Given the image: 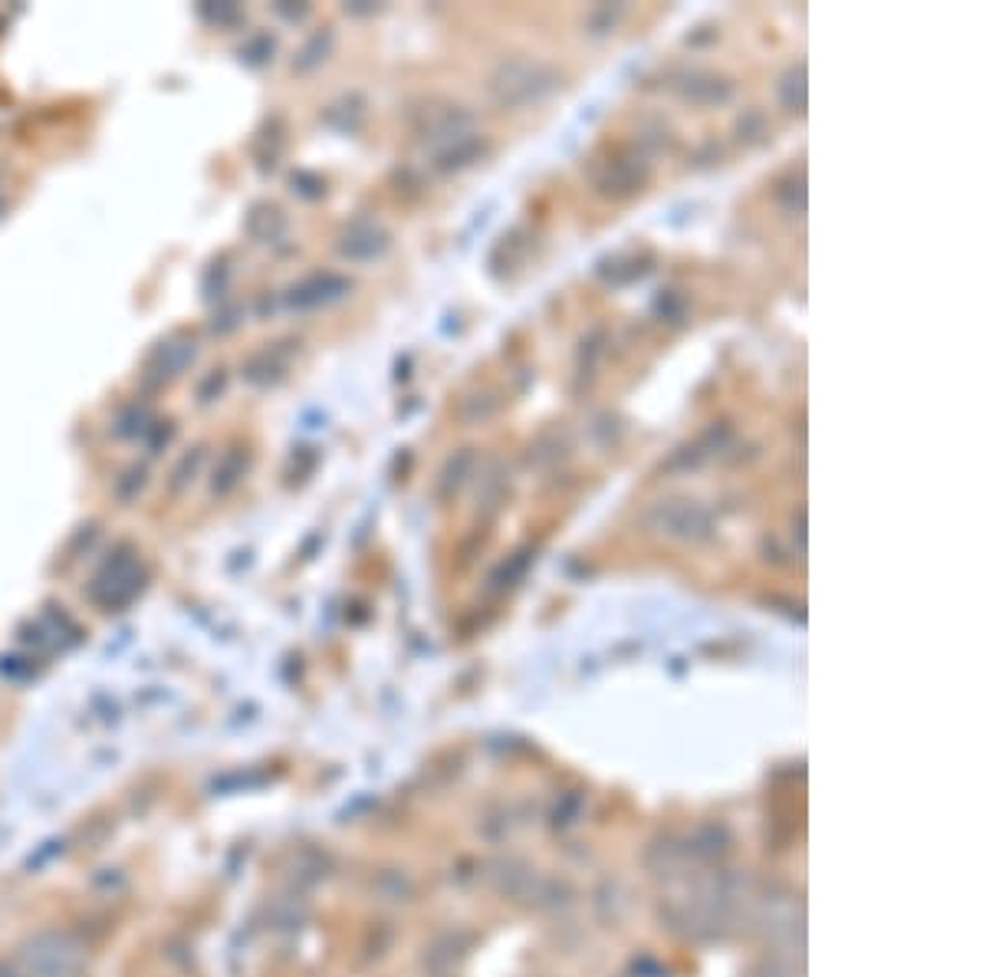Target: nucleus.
<instances>
[{
	"label": "nucleus",
	"mask_w": 986,
	"mask_h": 977,
	"mask_svg": "<svg viewBox=\"0 0 986 977\" xmlns=\"http://www.w3.org/2000/svg\"><path fill=\"white\" fill-rule=\"evenodd\" d=\"M562 86V73L533 57H510L487 76V96L500 109H526L549 99Z\"/></svg>",
	"instance_id": "1"
},
{
	"label": "nucleus",
	"mask_w": 986,
	"mask_h": 977,
	"mask_svg": "<svg viewBox=\"0 0 986 977\" xmlns=\"http://www.w3.org/2000/svg\"><path fill=\"white\" fill-rule=\"evenodd\" d=\"M652 155L638 145H629V148H612L609 155H596L588 161L585 174L592 181V188H596L602 198H612V202H622V198H632L635 191H642V184L648 181L652 174Z\"/></svg>",
	"instance_id": "2"
},
{
	"label": "nucleus",
	"mask_w": 986,
	"mask_h": 977,
	"mask_svg": "<svg viewBox=\"0 0 986 977\" xmlns=\"http://www.w3.org/2000/svg\"><path fill=\"white\" fill-rule=\"evenodd\" d=\"M642 527L678 540V543H704L714 536V517L704 504L691 500V497H668V500H655L645 514H642Z\"/></svg>",
	"instance_id": "3"
},
{
	"label": "nucleus",
	"mask_w": 986,
	"mask_h": 977,
	"mask_svg": "<svg viewBox=\"0 0 986 977\" xmlns=\"http://www.w3.org/2000/svg\"><path fill=\"white\" fill-rule=\"evenodd\" d=\"M671 93L691 106H727L733 99V83L714 70H681L671 76Z\"/></svg>",
	"instance_id": "4"
},
{
	"label": "nucleus",
	"mask_w": 986,
	"mask_h": 977,
	"mask_svg": "<svg viewBox=\"0 0 986 977\" xmlns=\"http://www.w3.org/2000/svg\"><path fill=\"white\" fill-rule=\"evenodd\" d=\"M779 106L786 112H803L806 109V63H793L776 83Z\"/></svg>",
	"instance_id": "5"
},
{
	"label": "nucleus",
	"mask_w": 986,
	"mask_h": 977,
	"mask_svg": "<svg viewBox=\"0 0 986 977\" xmlns=\"http://www.w3.org/2000/svg\"><path fill=\"white\" fill-rule=\"evenodd\" d=\"M487 152V138L484 135H467V138H461V142H454V145H448L445 152H441V158H438V168L441 171H458V168H467V165H474L480 155Z\"/></svg>",
	"instance_id": "6"
},
{
	"label": "nucleus",
	"mask_w": 986,
	"mask_h": 977,
	"mask_svg": "<svg viewBox=\"0 0 986 977\" xmlns=\"http://www.w3.org/2000/svg\"><path fill=\"white\" fill-rule=\"evenodd\" d=\"M776 202L782 205L786 215H803L806 212V174H789L776 188Z\"/></svg>",
	"instance_id": "7"
},
{
	"label": "nucleus",
	"mask_w": 986,
	"mask_h": 977,
	"mask_svg": "<svg viewBox=\"0 0 986 977\" xmlns=\"http://www.w3.org/2000/svg\"><path fill=\"white\" fill-rule=\"evenodd\" d=\"M737 135H740V142H759L766 135V116L759 109H746L737 119Z\"/></svg>",
	"instance_id": "8"
},
{
	"label": "nucleus",
	"mask_w": 986,
	"mask_h": 977,
	"mask_svg": "<svg viewBox=\"0 0 986 977\" xmlns=\"http://www.w3.org/2000/svg\"><path fill=\"white\" fill-rule=\"evenodd\" d=\"M471 468H474V451H471V448H464V451L458 455V465H454V461H448V471H445V491H451V487L458 491V487H461V481H464L461 474H467Z\"/></svg>",
	"instance_id": "9"
},
{
	"label": "nucleus",
	"mask_w": 986,
	"mask_h": 977,
	"mask_svg": "<svg viewBox=\"0 0 986 977\" xmlns=\"http://www.w3.org/2000/svg\"><path fill=\"white\" fill-rule=\"evenodd\" d=\"M622 14H625V8H616V11H612V8H599V11H592V14H588L585 24H588L592 34H609V31L619 24Z\"/></svg>",
	"instance_id": "10"
},
{
	"label": "nucleus",
	"mask_w": 986,
	"mask_h": 977,
	"mask_svg": "<svg viewBox=\"0 0 986 977\" xmlns=\"http://www.w3.org/2000/svg\"><path fill=\"white\" fill-rule=\"evenodd\" d=\"M529 556H533V550H520V553H513L497 572H494V582H500V579H516V576H523V569L529 566Z\"/></svg>",
	"instance_id": "11"
}]
</instances>
